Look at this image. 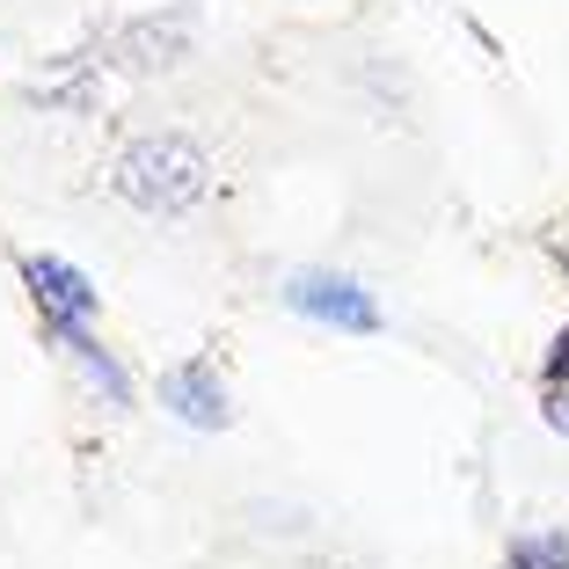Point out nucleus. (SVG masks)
Returning a JSON list of instances; mask_svg holds the SVG:
<instances>
[{
    "label": "nucleus",
    "instance_id": "10",
    "mask_svg": "<svg viewBox=\"0 0 569 569\" xmlns=\"http://www.w3.org/2000/svg\"><path fill=\"white\" fill-rule=\"evenodd\" d=\"M540 423L569 438V387H548V402H540Z\"/></svg>",
    "mask_w": 569,
    "mask_h": 569
},
{
    "label": "nucleus",
    "instance_id": "1",
    "mask_svg": "<svg viewBox=\"0 0 569 569\" xmlns=\"http://www.w3.org/2000/svg\"><path fill=\"white\" fill-rule=\"evenodd\" d=\"M110 183H118V198L132 204V212L183 219V212H198L204 190H212V161H204V147L190 132H147L118 153Z\"/></svg>",
    "mask_w": 569,
    "mask_h": 569
},
{
    "label": "nucleus",
    "instance_id": "5",
    "mask_svg": "<svg viewBox=\"0 0 569 569\" xmlns=\"http://www.w3.org/2000/svg\"><path fill=\"white\" fill-rule=\"evenodd\" d=\"M22 284H30L37 315H44V329H96V284H88V270L59 263V256H22Z\"/></svg>",
    "mask_w": 569,
    "mask_h": 569
},
{
    "label": "nucleus",
    "instance_id": "8",
    "mask_svg": "<svg viewBox=\"0 0 569 569\" xmlns=\"http://www.w3.org/2000/svg\"><path fill=\"white\" fill-rule=\"evenodd\" d=\"M503 569H569V526H519L503 540Z\"/></svg>",
    "mask_w": 569,
    "mask_h": 569
},
{
    "label": "nucleus",
    "instance_id": "6",
    "mask_svg": "<svg viewBox=\"0 0 569 569\" xmlns=\"http://www.w3.org/2000/svg\"><path fill=\"white\" fill-rule=\"evenodd\" d=\"M22 96L44 102V110H67V118H88L102 102V59L96 51H59V59H44V67L22 81Z\"/></svg>",
    "mask_w": 569,
    "mask_h": 569
},
{
    "label": "nucleus",
    "instance_id": "11",
    "mask_svg": "<svg viewBox=\"0 0 569 569\" xmlns=\"http://www.w3.org/2000/svg\"><path fill=\"white\" fill-rule=\"evenodd\" d=\"M555 241H562V263H569V219H562V227H555Z\"/></svg>",
    "mask_w": 569,
    "mask_h": 569
},
{
    "label": "nucleus",
    "instance_id": "3",
    "mask_svg": "<svg viewBox=\"0 0 569 569\" xmlns=\"http://www.w3.org/2000/svg\"><path fill=\"white\" fill-rule=\"evenodd\" d=\"M153 395H161V409L176 423H190V431H227V423H234V387H227V372H219L212 358H176V366L153 380Z\"/></svg>",
    "mask_w": 569,
    "mask_h": 569
},
{
    "label": "nucleus",
    "instance_id": "7",
    "mask_svg": "<svg viewBox=\"0 0 569 569\" xmlns=\"http://www.w3.org/2000/svg\"><path fill=\"white\" fill-rule=\"evenodd\" d=\"M59 351L73 358V372H81L88 387H96V402H110V409H132V372L118 366V358L96 343V329H44Z\"/></svg>",
    "mask_w": 569,
    "mask_h": 569
},
{
    "label": "nucleus",
    "instance_id": "2",
    "mask_svg": "<svg viewBox=\"0 0 569 569\" xmlns=\"http://www.w3.org/2000/svg\"><path fill=\"white\" fill-rule=\"evenodd\" d=\"M284 307L321 321V329L380 336V300H372L358 278H343V270H292V278H284Z\"/></svg>",
    "mask_w": 569,
    "mask_h": 569
},
{
    "label": "nucleus",
    "instance_id": "12",
    "mask_svg": "<svg viewBox=\"0 0 569 569\" xmlns=\"http://www.w3.org/2000/svg\"><path fill=\"white\" fill-rule=\"evenodd\" d=\"M183 8H198V0H183Z\"/></svg>",
    "mask_w": 569,
    "mask_h": 569
},
{
    "label": "nucleus",
    "instance_id": "9",
    "mask_svg": "<svg viewBox=\"0 0 569 569\" xmlns=\"http://www.w3.org/2000/svg\"><path fill=\"white\" fill-rule=\"evenodd\" d=\"M540 380H548V387H569V321H562V336L548 343V366H540Z\"/></svg>",
    "mask_w": 569,
    "mask_h": 569
},
{
    "label": "nucleus",
    "instance_id": "4",
    "mask_svg": "<svg viewBox=\"0 0 569 569\" xmlns=\"http://www.w3.org/2000/svg\"><path fill=\"white\" fill-rule=\"evenodd\" d=\"M110 59L124 73H176L190 59V8H168V16H132L110 37Z\"/></svg>",
    "mask_w": 569,
    "mask_h": 569
}]
</instances>
